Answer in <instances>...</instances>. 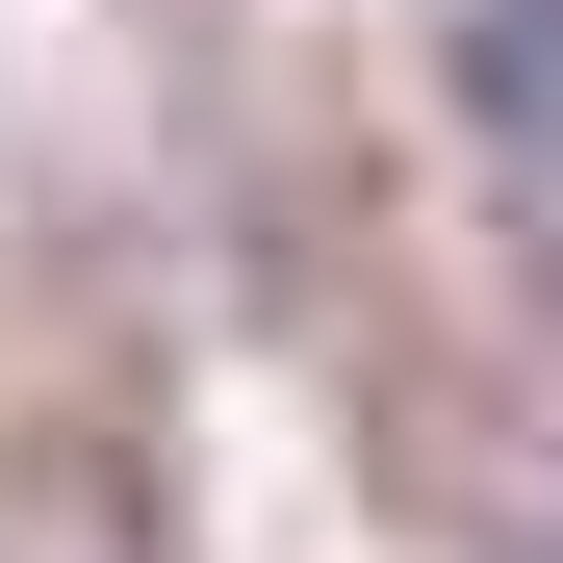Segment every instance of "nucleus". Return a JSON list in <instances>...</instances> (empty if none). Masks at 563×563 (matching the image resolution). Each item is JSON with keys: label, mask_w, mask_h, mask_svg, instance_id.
Wrapping results in <instances>:
<instances>
[{"label": "nucleus", "mask_w": 563, "mask_h": 563, "mask_svg": "<svg viewBox=\"0 0 563 563\" xmlns=\"http://www.w3.org/2000/svg\"><path fill=\"white\" fill-rule=\"evenodd\" d=\"M461 77H487V129H512V179L563 206V0H461Z\"/></svg>", "instance_id": "nucleus-1"}]
</instances>
